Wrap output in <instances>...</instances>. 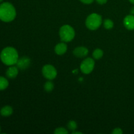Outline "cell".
<instances>
[{
  "label": "cell",
  "instance_id": "9c48e42d",
  "mask_svg": "<svg viewBox=\"0 0 134 134\" xmlns=\"http://www.w3.org/2000/svg\"><path fill=\"white\" fill-rule=\"evenodd\" d=\"M124 26L126 28L129 30H134V15L130 14L128 15L124 18V21H123Z\"/></svg>",
  "mask_w": 134,
  "mask_h": 134
},
{
  "label": "cell",
  "instance_id": "4fadbf2b",
  "mask_svg": "<svg viewBox=\"0 0 134 134\" xmlns=\"http://www.w3.org/2000/svg\"><path fill=\"white\" fill-rule=\"evenodd\" d=\"M9 86V81L6 78L0 76V90L6 89Z\"/></svg>",
  "mask_w": 134,
  "mask_h": 134
},
{
  "label": "cell",
  "instance_id": "3957f363",
  "mask_svg": "<svg viewBox=\"0 0 134 134\" xmlns=\"http://www.w3.org/2000/svg\"><path fill=\"white\" fill-rule=\"evenodd\" d=\"M60 37L62 41L65 43L70 42L74 39L75 32L74 29L69 25H64L62 26L59 31Z\"/></svg>",
  "mask_w": 134,
  "mask_h": 134
},
{
  "label": "cell",
  "instance_id": "30bf717a",
  "mask_svg": "<svg viewBox=\"0 0 134 134\" xmlns=\"http://www.w3.org/2000/svg\"><path fill=\"white\" fill-rule=\"evenodd\" d=\"M68 46L65 43H60L56 45L54 48L55 53L58 55H63L66 52Z\"/></svg>",
  "mask_w": 134,
  "mask_h": 134
},
{
  "label": "cell",
  "instance_id": "5bb4252c",
  "mask_svg": "<svg viewBox=\"0 0 134 134\" xmlns=\"http://www.w3.org/2000/svg\"><path fill=\"white\" fill-rule=\"evenodd\" d=\"M93 57L96 60H99L102 58L103 56V51L100 48H96L95 51L93 52Z\"/></svg>",
  "mask_w": 134,
  "mask_h": 134
},
{
  "label": "cell",
  "instance_id": "603a6c76",
  "mask_svg": "<svg viewBox=\"0 0 134 134\" xmlns=\"http://www.w3.org/2000/svg\"><path fill=\"white\" fill-rule=\"evenodd\" d=\"M81 134L82 132H75V131H72V134Z\"/></svg>",
  "mask_w": 134,
  "mask_h": 134
},
{
  "label": "cell",
  "instance_id": "7c38bea8",
  "mask_svg": "<svg viewBox=\"0 0 134 134\" xmlns=\"http://www.w3.org/2000/svg\"><path fill=\"white\" fill-rule=\"evenodd\" d=\"M13 113V109L12 107L9 105H6L2 107L0 111V114L3 116H9L11 115Z\"/></svg>",
  "mask_w": 134,
  "mask_h": 134
},
{
  "label": "cell",
  "instance_id": "ac0fdd59",
  "mask_svg": "<svg viewBox=\"0 0 134 134\" xmlns=\"http://www.w3.org/2000/svg\"><path fill=\"white\" fill-rule=\"evenodd\" d=\"M55 134H66L68 133V130L65 128L60 127V128H58L55 130L54 131Z\"/></svg>",
  "mask_w": 134,
  "mask_h": 134
},
{
  "label": "cell",
  "instance_id": "9a60e30c",
  "mask_svg": "<svg viewBox=\"0 0 134 134\" xmlns=\"http://www.w3.org/2000/svg\"><path fill=\"white\" fill-rule=\"evenodd\" d=\"M54 88V85L53 82L51 81H48L46 82L44 85V89L45 92H51L53 90Z\"/></svg>",
  "mask_w": 134,
  "mask_h": 134
},
{
  "label": "cell",
  "instance_id": "ffe728a7",
  "mask_svg": "<svg viewBox=\"0 0 134 134\" xmlns=\"http://www.w3.org/2000/svg\"><path fill=\"white\" fill-rule=\"evenodd\" d=\"M96 1L99 5H104L107 2V0H96Z\"/></svg>",
  "mask_w": 134,
  "mask_h": 134
},
{
  "label": "cell",
  "instance_id": "7a4b0ae2",
  "mask_svg": "<svg viewBox=\"0 0 134 134\" xmlns=\"http://www.w3.org/2000/svg\"><path fill=\"white\" fill-rule=\"evenodd\" d=\"M16 16L14 7L10 3L5 2L0 5V20L3 22L13 21Z\"/></svg>",
  "mask_w": 134,
  "mask_h": 134
},
{
  "label": "cell",
  "instance_id": "6da1fadb",
  "mask_svg": "<svg viewBox=\"0 0 134 134\" xmlns=\"http://www.w3.org/2000/svg\"><path fill=\"white\" fill-rule=\"evenodd\" d=\"M0 58L2 62L7 65H14L18 60V54L13 47H6L1 52Z\"/></svg>",
  "mask_w": 134,
  "mask_h": 134
},
{
  "label": "cell",
  "instance_id": "d6986e66",
  "mask_svg": "<svg viewBox=\"0 0 134 134\" xmlns=\"http://www.w3.org/2000/svg\"><path fill=\"white\" fill-rule=\"evenodd\" d=\"M122 130L121 128H115L112 132V134H122Z\"/></svg>",
  "mask_w": 134,
  "mask_h": 134
},
{
  "label": "cell",
  "instance_id": "44dd1931",
  "mask_svg": "<svg viewBox=\"0 0 134 134\" xmlns=\"http://www.w3.org/2000/svg\"><path fill=\"white\" fill-rule=\"evenodd\" d=\"M80 1L85 4H91L94 0H80Z\"/></svg>",
  "mask_w": 134,
  "mask_h": 134
},
{
  "label": "cell",
  "instance_id": "484cf974",
  "mask_svg": "<svg viewBox=\"0 0 134 134\" xmlns=\"http://www.w3.org/2000/svg\"><path fill=\"white\" fill-rule=\"evenodd\" d=\"M2 1H3V0H0V2H1Z\"/></svg>",
  "mask_w": 134,
  "mask_h": 134
},
{
  "label": "cell",
  "instance_id": "cb8c5ba5",
  "mask_svg": "<svg viewBox=\"0 0 134 134\" xmlns=\"http://www.w3.org/2000/svg\"><path fill=\"white\" fill-rule=\"evenodd\" d=\"M130 1L131 3H133V4H134V0H129Z\"/></svg>",
  "mask_w": 134,
  "mask_h": 134
},
{
  "label": "cell",
  "instance_id": "ba28073f",
  "mask_svg": "<svg viewBox=\"0 0 134 134\" xmlns=\"http://www.w3.org/2000/svg\"><path fill=\"white\" fill-rule=\"evenodd\" d=\"M88 54V50L87 48L84 47H77L73 51V54L75 57L82 58L86 57Z\"/></svg>",
  "mask_w": 134,
  "mask_h": 134
},
{
  "label": "cell",
  "instance_id": "e0dca14e",
  "mask_svg": "<svg viewBox=\"0 0 134 134\" xmlns=\"http://www.w3.org/2000/svg\"><path fill=\"white\" fill-rule=\"evenodd\" d=\"M67 126H68V129L71 131H75L77 128V122L75 121H74V120H70L68 123V125Z\"/></svg>",
  "mask_w": 134,
  "mask_h": 134
},
{
  "label": "cell",
  "instance_id": "2e32d148",
  "mask_svg": "<svg viewBox=\"0 0 134 134\" xmlns=\"http://www.w3.org/2000/svg\"><path fill=\"white\" fill-rule=\"evenodd\" d=\"M103 26H104V27L107 30H111L113 27L114 26V23L110 19H105L103 22Z\"/></svg>",
  "mask_w": 134,
  "mask_h": 134
},
{
  "label": "cell",
  "instance_id": "8fae6325",
  "mask_svg": "<svg viewBox=\"0 0 134 134\" xmlns=\"http://www.w3.org/2000/svg\"><path fill=\"white\" fill-rule=\"evenodd\" d=\"M18 74V68L16 66L9 67L6 71V75L9 79H14Z\"/></svg>",
  "mask_w": 134,
  "mask_h": 134
},
{
  "label": "cell",
  "instance_id": "7402d4cb",
  "mask_svg": "<svg viewBox=\"0 0 134 134\" xmlns=\"http://www.w3.org/2000/svg\"><path fill=\"white\" fill-rule=\"evenodd\" d=\"M130 13H131V14H132V15H134V7H132V9H131Z\"/></svg>",
  "mask_w": 134,
  "mask_h": 134
},
{
  "label": "cell",
  "instance_id": "8992f818",
  "mask_svg": "<svg viewBox=\"0 0 134 134\" xmlns=\"http://www.w3.org/2000/svg\"><path fill=\"white\" fill-rule=\"evenodd\" d=\"M94 66H95V62L94 61V60L91 58H87L82 62L80 68L81 71L83 73L89 74L94 70Z\"/></svg>",
  "mask_w": 134,
  "mask_h": 134
},
{
  "label": "cell",
  "instance_id": "52a82bcc",
  "mask_svg": "<svg viewBox=\"0 0 134 134\" xmlns=\"http://www.w3.org/2000/svg\"><path fill=\"white\" fill-rule=\"evenodd\" d=\"M31 64V60L27 56H23V57L18 58L16 62V67L18 69L21 70H24L29 68Z\"/></svg>",
  "mask_w": 134,
  "mask_h": 134
},
{
  "label": "cell",
  "instance_id": "d4e9b609",
  "mask_svg": "<svg viewBox=\"0 0 134 134\" xmlns=\"http://www.w3.org/2000/svg\"><path fill=\"white\" fill-rule=\"evenodd\" d=\"M0 132H1V126H0Z\"/></svg>",
  "mask_w": 134,
  "mask_h": 134
},
{
  "label": "cell",
  "instance_id": "277c9868",
  "mask_svg": "<svg viewBox=\"0 0 134 134\" xmlns=\"http://www.w3.org/2000/svg\"><path fill=\"white\" fill-rule=\"evenodd\" d=\"M86 26L90 30H96L102 24V16L97 13H92L86 20Z\"/></svg>",
  "mask_w": 134,
  "mask_h": 134
},
{
  "label": "cell",
  "instance_id": "5b68a950",
  "mask_svg": "<svg viewBox=\"0 0 134 134\" xmlns=\"http://www.w3.org/2000/svg\"><path fill=\"white\" fill-rule=\"evenodd\" d=\"M42 73L45 79L48 80H53L57 76V70L52 65L47 64L42 68Z\"/></svg>",
  "mask_w": 134,
  "mask_h": 134
}]
</instances>
